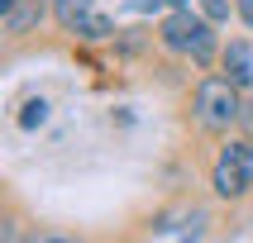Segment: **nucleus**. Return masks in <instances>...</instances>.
Instances as JSON below:
<instances>
[{"label": "nucleus", "mask_w": 253, "mask_h": 243, "mask_svg": "<svg viewBox=\"0 0 253 243\" xmlns=\"http://www.w3.org/2000/svg\"><path fill=\"white\" fill-rule=\"evenodd\" d=\"M163 43L172 53H182V57L206 67L215 57V19L211 14H191V10H172L163 19Z\"/></svg>", "instance_id": "f257e3e1"}, {"label": "nucleus", "mask_w": 253, "mask_h": 243, "mask_svg": "<svg viewBox=\"0 0 253 243\" xmlns=\"http://www.w3.org/2000/svg\"><path fill=\"white\" fill-rule=\"evenodd\" d=\"M48 5H53V0H14L10 10H0L5 34H34V29L43 24V14H48Z\"/></svg>", "instance_id": "20e7f679"}, {"label": "nucleus", "mask_w": 253, "mask_h": 243, "mask_svg": "<svg viewBox=\"0 0 253 243\" xmlns=\"http://www.w3.org/2000/svg\"><path fill=\"white\" fill-rule=\"evenodd\" d=\"M244 114L239 105V86L229 81V76H206L196 86V119L201 129H211V134H225L234 119Z\"/></svg>", "instance_id": "f03ea898"}, {"label": "nucleus", "mask_w": 253, "mask_h": 243, "mask_svg": "<svg viewBox=\"0 0 253 243\" xmlns=\"http://www.w3.org/2000/svg\"><path fill=\"white\" fill-rule=\"evenodd\" d=\"M62 29H67V34H77V38H91V43H100V38H110V34H115V24L96 10V5H91V10H82L72 24H62Z\"/></svg>", "instance_id": "0eeeda50"}, {"label": "nucleus", "mask_w": 253, "mask_h": 243, "mask_svg": "<svg viewBox=\"0 0 253 243\" xmlns=\"http://www.w3.org/2000/svg\"><path fill=\"white\" fill-rule=\"evenodd\" d=\"M43 119H48V100H29L24 114H19V124H24V129H39Z\"/></svg>", "instance_id": "1a4fd4ad"}, {"label": "nucleus", "mask_w": 253, "mask_h": 243, "mask_svg": "<svg viewBox=\"0 0 253 243\" xmlns=\"http://www.w3.org/2000/svg\"><path fill=\"white\" fill-rule=\"evenodd\" d=\"M234 10H239L244 24H253V0H234Z\"/></svg>", "instance_id": "9b49d317"}, {"label": "nucleus", "mask_w": 253, "mask_h": 243, "mask_svg": "<svg viewBox=\"0 0 253 243\" xmlns=\"http://www.w3.org/2000/svg\"><path fill=\"white\" fill-rule=\"evenodd\" d=\"M82 10H91V0H53V14H57V24H72Z\"/></svg>", "instance_id": "6e6552de"}, {"label": "nucleus", "mask_w": 253, "mask_h": 243, "mask_svg": "<svg viewBox=\"0 0 253 243\" xmlns=\"http://www.w3.org/2000/svg\"><path fill=\"white\" fill-rule=\"evenodd\" d=\"M10 5H14V0H0V10H10Z\"/></svg>", "instance_id": "f8f14e48"}, {"label": "nucleus", "mask_w": 253, "mask_h": 243, "mask_svg": "<svg viewBox=\"0 0 253 243\" xmlns=\"http://www.w3.org/2000/svg\"><path fill=\"white\" fill-rule=\"evenodd\" d=\"M153 234L158 239H201V234H206V214L186 210V214H172V219H158Z\"/></svg>", "instance_id": "39448f33"}, {"label": "nucleus", "mask_w": 253, "mask_h": 243, "mask_svg": "<svg viewBox=\"0 0 253 243\" xmlns=\"http://www.w3.org/2000/svg\"><path fill=\"white\" fill-rule=\"evenodd\" d=\"M196 5H201V14H211L215 24H225V19H229V0H196Z\"/></svg>", "instance_id": "9d476101"}, {"label": "nucleus", "mask_w": 253, "mask_h": 243, "mask_svg": "<svg viewBox=\"0 0 253 243\" xmlns=\"http://www.w3.org/2000/svg\"><path fill=\"white\" fill-rule=\"evenodd\" d=\"M225 76L239 86V91H244V86H253V48L244 38L225 48Z\"/></svg>", "instance_id": "423d86ee"}, {"label": "nucleus", "mask_w": 253, "mask_h": 243, "mask_svg": "<svg viewBox=\"0 0 253 243\" xmlns=\"http://www.w3.org/2000/svg\"><path fill=\"white\" fill-rule=\"evenodd\" d=\"M215 196L225 200H239L253 191V143H229V148H220V162H215Z\"/></svg>", "instance_id": "7ed1b4c3"}]
</instances>
